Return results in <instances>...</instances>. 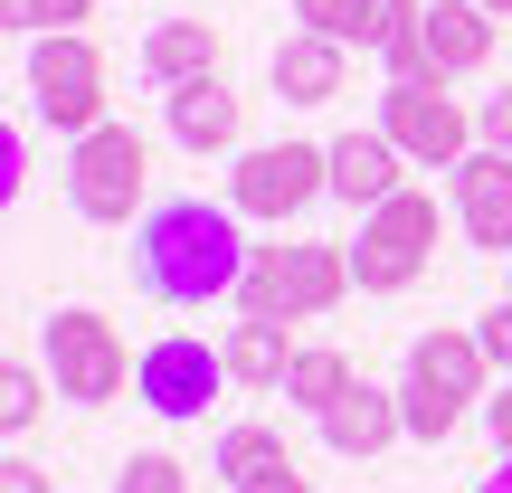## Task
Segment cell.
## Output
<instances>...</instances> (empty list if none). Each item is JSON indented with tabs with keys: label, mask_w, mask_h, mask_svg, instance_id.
Instances as JSON below:
<instances>
[{
	"label": "cell",
	"mask_w": 512,
	"mask_h": 493,
	"mask_svg": "<svg viewBox=\"0 0 512 493\" xmlns=\"http://www.w3.org/2000/svg\"><path fill=\"white\" fill-rule=\"evenodd\" d=\"M247 238H238V209H209V200H162L143 209V238H133V266L162 304H219L238 294L247 275Z\"/></svg>",
	"instance_id": "obj_1"
},
{
	"label": "cell",
	"mask_w": 512,
	"mask_h": 493,
	"mask_svg": "<svg viewBox=\"0 0 512 493\" xmlns=\"http://www.w3.org/2000/svg\"><path fill=\"white\" fill-rule=\"evenodd\" d=\"M351 294V247L332 238H294V247H256L238 275V323H313Z\"/></svg>",
	"instance_id": "obj_2"
},
{
	"label": "cell",
	"mask_w": 512,
	"mask_h": 493,
	"mask_svg": "<svg viewBox=\"0 0 512 493\" xmlns=\"http://www.w3.org/2000/svg\"><path fill=\"white\" fill-rule=\"evenodd\" d=\"M484 332H456V323H437V332H418L408 342V389H399V418H408V437H456V418L484 399Z\"/></svg>",
	"instance_id": "obj_3"
},
{
	"label": "cell",
	"mask_w": 512,
	"mask_h": 493,
	"mask_svg": "<svg viewBox=\"0 0 512 493\" xmlns=\"http://www.w3.org/2000/svg\"><path fill=\"white\" fill-rule=\"evenodd\" d=\"M38 351H48V380H57V399H67V408L124 399V389H133V361H143V351H124V332H114L95 304H57L48 323H38Z\"/></svg>",
	"instance_id": "obj_4"
},
{
	"label": "cell",
	"mask_w": 512,
	"mask_h": 493,
	"mask_svg": "<svg viewBox=\"0 0 512 493\" xmlns=\"http://www.w3.org/2000/svg\"><path fill=\"white\" fill-rule=\"evenodd\" d=\"M19 86H29V114H38V124H57L67 143H86V133L105 124V48H95L86 29H48V38H29V67H19Z\"/></svg>",
	"instance_id": "obj_5"
},
{
	"label": "cell",
	"mask_w": 512,
	"mask_h": 493,
	"mask_svg": "<svg viewBox=\"0 0 512 493\" xmlns=\"http://www.w3.org/2000/svg\"><path fill=\"white\" fill-rule=\"evenodd\" d=\"M427 256H437V200H427V190H399V200H380L361 219V238H351V285L361 294H408L427 275Z\"/></svg>",
	"instance_id": "obj_6"
},
{
	"label": "cell",
	"mask_w": 512,
	"mask_h": 493,
	"mask_svg": "<svg viewBox=\"0 0 512 493\" xmlns=\"http://www.w3.org/2000/svg\"><path fill=\"white\" fill-rule=\"evenodd\" d=\"M143 181H152V143L133 124H95L86 143L67 152V200H76V219H95V228H124L133 209H143Z\"/></svg>",
	"instance_id": "obj_7"
},
{
	"label": "cell",
	"mask_w": 512,
	"mask_h": 493,
	"mask_svg": "<svg viewBox=\"0 0 512 493\" xmlns=\"http://www.w3.org/2000/svg\"><path fill=\"white\" fill-rule=\"evenodd\" d=\"M332 190V143H256L238 171H228V209L238 219H304Z\"/></svg>",
	"instance_id": "obj_8"
},
{
	"label": "cell",
	"mask_w": 512,
	"mask_h": 493,
	"mask_svg": "<svg viewBox=\"0 0 512 493\" xmlns=\"http://www.w3.org/2000/svg\"><path fill=\"white\" fill-rule=\"evenodd\" d=\"M228 389V351H209L200 332H162V342L133 361V399L152 418H209V399Z\"/></svg>",
	"instance_id": "obj_9"
},
{
	"label": "cell",
	"mask_w": 512,
	"mask_h": 493,
	"mask_svg": "<svg viewBox=\"0 0 512 493\" xmlns=\"http://www.w3.org/2000/svg\"><path fill=\"white\" fill-rule=\"evenodd\" d=\"M380 133L408 152V162H427V171H456L465 152H475V114H465L446 86H389L380 95Z\"/></svg>",
	"instance_id": "obj_10"
},
{
	"label": "cell",
	"mask_w": 512,
	"mask_h": 493,
	"mask_svg": "<svg viewBox=\"0 0 512 493\" xmlns=\"http://www.w3.org/2000/svg\"><path fill=\"white\" fill-rule=\"evenodd\" d=\"M266 76H275L285 105H332V95L351 86V48H342V38H323V29H285V38H275V57H266Z\"/></svg>",
	"instance_id": "obj_11"
},
{
	"label": "cell",
	"mask_w": 512,
	"mask_h": 493,
	"mask_svg": "<svg viewBox=\"0 0 512 493\" xmlns=\"http://www.w3.org/2000/svg\"><path fill=\"white\" fill-rule=\"evenodd\" d=\"M456 219L484 256H512V152H465L456 162Z\"/></svg>",
	"instance_id": "obj_12"
},
{
	"label": "cell",
	"mask_w": 512,
	"mask_h": 493,
	"mask_svg": "<svg viewBox=\"0 0 512 493\" xmlns=\"http://www.w3.org/2000/svg\"><path fill=\"white\" fill-rule=\"evenodd\" d=\"M162 105H171V143L181 152H228L247 133V95L228 86V76H190V86H171Z\"/></svg>",
	"instance_id": "obj_13"
},
{
	"label": "cell",
	"mask_w": 512,
	"mask_h": 493,
	"mask_svg": "<svg viewBox=\"0 0 512 493\" xmlns=\"http://www.w3.org/2000/svg\"><path fill=\"white\" fill-rule=\"evenodd\" d=\"M313 427H323V446H332V456H351V465H361V456H380L389 437H408L399 389H370V380H351V389H342V399H332Z\"/></svg>",
	"instance_id": "obj_14"
},
{
	"label": "cell",
	"mask_w": 512,
	"mask_h": 493,
	"mask_svg": "<svg viewBox=\"0 0 512 493\" xmlns=\"http://www.w3.org/2000/svg\"><path fill=\"white\" fill-rule=\"evenodd\" d=\"M399 162H408V152L389 143L380 124H370V133H342V143H332V200H351V209L370 219L380 200H399V190H408Z\"/></svg>",
	"instance_id": "obj_15"
},
{
	"label": "cell",
	"mask_w": 512,
	"mask_h": 493,
	"mask_svg": "<svg viewBox=\"0 0 512 493\" xmlns=\"http://www.w3.org/2000/svg\"><path fill=\"white\" fill-rule=\"evenodd\" d=\"M427 0H294V19L323 38H342V48H389V38L418 29Z\"/></svg>",
	"instance_id": "obj_16"
},
{
	"label": "cell",
	"mask_w": 512,
	"mask_h": 493,
	"mask_svg": "<svg viewBox=\"0 0 512 493\" xmlns=\"http://www.w3.org/2000/svg\"><path fill=\"white\" fill-rule=\"evenodd\" d=\"M418 38H427V57H437V76H475L484 57H494V10H484V0H427Z\"/></svg>",
	"instance_id": "obj_17"
},
{
	"label": "cell",
	"mask_w": 512,
	"mask_h": 493,
	"mask_svg": "<svg viewBox=\"0 0 512 493\" xmlns=\"http://www.w3.org/2000/svg\"><path fill=\"white\" fill-rule=\"evenodd\" d=\"M143 76L152 86H190V76H219V29L209 19H162V29L143 38Z\"/></svg>",
	"instance_id": "obj_18"
},
{
	"label": "cell",
	"mask_w": 512,
	"mask_h": 493,
	"mask_svg": "<svg viewBox=\"0 0 512 493\" xmlns=\"http://www.w3.org/2000/svg\"><path fill=\"white\" fill-rule=\"evenodd\" d=\"M219 351H228V380L238 389H285V370H294V332L285 323H238Z\"/></svg>",
	"instance_id": "obj_19"
},
{
	"label": "cell",
	"mask_w": 512,
	"mask_h": 493,
	"mask_svg": "<svg viewBox=\"0 0 512 493\" xmlns=\"http://www.w3.org/2000/svg\"><path fill=\"white\" fill-rule=\"evenodd\" d=\"M285 465H294V456H285V437H275L266 418H238V427L219 437V456H209V475H228V484L247 493L256 475H285Z\"/></svg>",
	"instance_id": "obj_20"
},
{
	"label": "cell",
	"mask_w": 512,
	"mask_h": 493,
	"mask_svg": "<svg viewBox=\"0 0 512 493\" xmlns=\"http://www.w3.org/2000/svg\"><path fill=\"white\" fill-rule=\"evenodd\" d=\"M342 389H351V361H342V351H294V370H285V399L304 408V418H323V408L342 399Z\"/></svg>",
	"instance_id": "obj_21"
},
{
	"label": "cell",
	"mask_w": 512,
	"mask_h": 493,
	"mask_svg": "<svg viewBox=\"0 0 512 493\" xmlns=\"http://www.w3.org/2000/svg\"><path fill=\"white\" fill-rule=\"evenodd\" d=\"M48 389H57V380H38L29 361H10V370H0V427H10V437H29L38 408H48Z\"/></svg>",
	"instance_id": "obj_22"
},
{
	"label": "cell",
	"mask_w": 512,
	"mask_h": 493,
	"mask_svg": "<svg viewBox=\"0 0 512 493\" xmlns=\"http://www.w3.org/2000/svg\"><path fill=\"white\" fill-rule=\"evenodd\" d=\"M114 493H190V465L162 456V446H143V456L114 465Z\"/></svg>",
	"instance_id": "obj_23"
},
{
	"label": "cell",
	"mask_w": 512,
	"mask_h": 493,
	"mask_svg": "<svg viewBox=\"0 0 512 493\" xmlns=\"http://www.w3.org/2000/svg\"><path fill=\"white\" fill-rule=\"evenodd\" d=\"M0 10H10V29H38V38H48V29H86L95 0H0Z\"/></svg>",
	"instance_id": "obj_24"
},
{
	"label": "cell",
	"mask_w": 512,
	"mask_h": 493,
	"mask_svg": "<svg viewBox=\"0 0 512 493\" xmlns=\"http://www.w3.org/2000/svg\"><path fill=\"white\" fill-rule=\"evenodd\" d=\"M475 133H484V152H512V86H494V95H484Z\"/></svg>",
	"instance_id": "obj_25"
},
{
	"label": "cell",
	"mask_w": 512,
	"mask_h": 493,
	"mask_svg": "<svg viewBox=\"0 0 512 493\" xmlns=\"http://www.w3.org/2000/svg\"><path fill=\"white\" fill-rule=\"evenodd\" d=\"M475 332H484V361H494V370H512V294H503L494 313H484Z\"/></svg>",
	"instance_id": "obj_26"
},
{
	"label": "cell",
	"mask_w": 512,
	"mask_h": 493,
	"mask_svg": "<svg viewBox=\"0 0 512 493\" xmlns=\"http://www.w3.org/2000/svg\"><path fill=\"white\" fill-rule=\"evenodd\" d=\"M19 181H29V143H19V133H0V190L19 200Z\"/></svg>",
	"instance_id": "obj_27"
},
{
	"label": "cell",
	"mask_w": 512,
	"mask_h": 493,
	"mask_svg": "<svg viewBox=\"0 0 512 493\" xmlns=\"http://www.w3.org/2000/svg\"><path fill=\"white\" fill-rule=\"evenodd\" d=\"M0 493H48V475H38L29 456H10V465H0Z\"/></svg>",
	"instance_id": "obj_28"
},
{
	"label": "cell",
	"mask_w": 512,
	"mask_h": 493,
	"mask_svg": "<svg viewBox=\"0 0 512 493\" xmlns=\"http://www.w3.org/2000/svg\"><path fill=\"white\" fill-rule=\"evenodd\" d=\"M484 427H494V446L512 456V389H494V399H484Z\"/></svg>",
	"instance_id": "obj_29"
},
{
	"label": "cell",
	"mask_w": 512,
	"mask_h": 493,
	"mask_svg": "<svg viewBox=\"0 0 512 493\" xmlns=\"http://www.w3.org/2000/svg\"><path fill=\"white\" fill-rule=\"evenodd\" d=\"M247 493H313V484H304V465H285V475H256Z\"/></svg>",
	"instance_id": "obj_30"
},
{
	"label": "cell",
	"mask_w": 512,
	"mask_h": 493,
	"mask_svg": "<svg viewBox=\"0 0 512 493\" xmlns=\"http://www.w3.org/2000/svg\"><path fill=\"white\" fill-rule=\"evenodd\" d=\"M484 493H512V456H503V475H494V484H484Z\"/></svg>",
	"instance_id": "obj_31"
},
{
	"label": "cell",
	"mask_w": 512,
	"mask_h": 493,
	"mask_svg": "<svg viewBox=\"0 0 512 493\" xmlns=\"http://www.w3.org/2000/svg\"><path fill=\"white\" fill-rule=\"evenodd\" d=\"M484 10H494V19H512V0H484Z\"/></svg>",
	"instance_id": "obj_32"
}]
</instances>
